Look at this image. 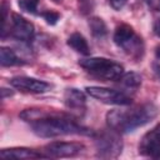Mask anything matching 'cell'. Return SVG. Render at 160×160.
<instances>
[{"mask_svg":"<svg viewBox=\"0 0 160 160\" xmlns=\"http://www.w3.org/2000/svg\"><path fill=\"white\" fill-rule=\"evenodd\" d=\"M20 118L29 122L32 131L40 138H56L64 135H91L92 132L75 121L72 115L41 109H26Z\"/></svg>","mask_w":160,"mask_h":160,"instance_id":"6da1fadb","label":"cell"},{"mask_svg":"<svg viewBox=\"0 0 160 160\" xmlns=\"http://www.w3.org/2000/svg\"><path fill=\"white\" fill-rule=\"evenodd\" d=\"M158 112L159 110L152 102H145L125 110L114 109L106 114V124L116 132H131L152 121L158 116Z\"/></svg>","mask_w":160,"mask_h":160,"instance_id":"7a4b0ae2","label":"cell"},{"mask_svg":"<svg viewBox=\"0 0 160 160\" xmlns=\"http://www.w3.org/2000/svg\"><path fill=\"white\" fill-rule=\"evenodd\" d=\"M79 65L91 75L108 81H116L124 74V66L121 64L106 58L82 59L79 61Z\"/></svg>","mask_w":160,"mask_h":160,"instance_id":"3957f363","label":"cell"},{"mask_svg":"<svg viewBox=\"0 0 160 160\" xmlns=\"http://www.w3.org/2000/svg\"><path fill=\"white\" fill-rule=\"evenodd\" d=\"M114 42L134 60H140L144 55V41L130 25L122 24L116 28Z\"/></svg>","mask_w":160,"mask_h":160,"instance_id":"277c9868","label":"cell"},{"mask_svg":"<svg viewBox=\"0 0 160 160\" xmlns=\"http://www.w3.org/2000/svg\"><path fill=\"white\" fill-rule=\"evenodd\" d=\"M96 155L101 159L118 158L122 150V141L116 131H100L95 136Z\"/></svg>","mask_w":160,"mask_h":160,"instance_id":"5b68a950","label":"cell"},{"mask_svg":"<svg viewBox=\"0 0 160 160\" xmlns=\"http://www.w3.org/2000/svg\"><path fill=\"white\" fill-rule=\"evenodd\" d=\"M88 95L109 105H130L132 99L124 91H119L110 88L102 86H86L85 88Z\"/></svg>","mask_w":160,"mask_h":160,"instance_id":"8992f818","label":"cell"},{"mask_svg":"<svg viewBox=\"0 0 160 160\" xmlns=\"http://www.w3.org/2000/svg\"><path fill=\"white\" fill-rule=\"evenodd\" d=\"M34 32H35V29H34L32 22H30L29 20H26L25 18L18 15V14L11 15L10 24H9V30H8L9 36H11V38H14L15 40H19V41L28 42L32 39ZM5 36H6V34H5Z\"/></svg>","mask_w":160,"mask_h":160,"instance_id":"52a82bcc","label":"cell"},{"mask_svg":"<svg viewBox=\"0 0 160 160\" xmlns=\"http://www.w3.org/2000/svg\"><path fill=\"white\" fill-rule=\"evenodd\" d=\"M85 146L76 141H54L45 146L49 158H72L80 154Z\"/></svg>","mask_w":160,"mask_h":160,"instance_id":"ba28073f","label":"cell"},{"mask_svg":"<svg viewBox=\"0 0 160 160\" xmlns=\"http://www.w3.org/2000/svg\"><path fill=\"white\" fill-rule=\"evenodd\" d=\"M64 104L74 118H81L86 110L85 94L75 88L66 89L64 92Z\"/></svg>","mask_w":160,"mask_h":160,"instance_id":"9c48e42d","label":"cell"},{"mask_svg":"<svg viewBox=\"0 0 160 160\" xmlns=\"http://www.w3.org/2000/svg\"><path fill=\"white\" fill-rule=\"evenodd\" d=\"M10 85L22 92L30 94H44L51 89L49 82L29 76H15L10 80Z\"/></svg>","mask_w":160,"mask_h":160,"instance_id":"30bf717a","label":"cell"},{"mask_svg":"<svg viewBox=\"0 0 160 160\" xmlns=\"http://www.w3.org/2000/svg\"><path fill=\"white\" fill-rule=\"evenodd\" d=\"M139 152L144 156L156 159L160 152V124L148 131L139 144Z\"/></svg>","mask_w":160,"mask_h":160,"instance_id":"8fae6325","label":"cell"},{"mask_svg":"<svg viewBox=\"0 0 160 160\" xmlns=\"http://www.w3.org/2000/svg\"><path fill=\"white\" fill-rule=\"evenodd\" d=\"M1 158L5 159H39V158H49L46 154L38 152L36 150L25 149V148H14V149H5L0 152Z\"/></svg>","mask_w":160,"mask_h":160,"instance_id":"7c38bea8","label":"cell"},{"mask_svg":"<svg viewBox=\"0 0 160 160\" xmlns=\"http://www.w3.org/2000/svg\"><path fill=\"white\" fill-rule=\"evenodd\" d=\"M68 45L72 50H75L76 52L81 54V55H89L90 54V48H89V44H88L86 39L79 32H74L69 36Z\"/></svg>","mask_w":160,"mask_h":160,"instance_id":"4fadbf2b","label":"cell"},{"mask_svg":"<svg viewBox=\"0 0 160 160\" xmlns=\"http://www.w3.org/2000/svg\"><path fill=\"white\" fill-rule=\"evenodd\" d=\"M0 64L1 66H15V65H22L25 61L20 59L12 49L2 46L0 49Z\"/></svg>","mask_w":160,"mask_h":160,"instance_id":"5bb4252c","label":"cell"},{"mask_svg":"<svg viewBox=\"0 0 160 160\" xmlns=\"http://www.w3.org/2000/svg\"><path fill=\"white\" fill-rule=\"evenodd\" d=\"M89 28L91 30L92 36L96 39L101 40L108 35V28H106L105 22L102 21V19H100V18H96V16L91 18L89 20Z\"/></svg>","mask_w":160,"mask_h":160,"instance_id":"9a60e30c","label":"cell"},{"mask_svg":"<svg viewBox=\"0 0 160 160\" xmlns=\"http://www.w3.org/2000/svg\"><path fill=\"white\" fill-rule=\"evenodd\" d=\"M119 81L124 88L135 91L141 85V76L136 72H126V74H122Z\"/></svg>","mask_w":160,"mask_h":160,"instance_id":"2e32d148","label":"cell"},{"mask_svg":"<svg viewBox=\"0 0 160 160\" xmlns=\"http://www.w3.org/2000/svg\"><path fill=\"white\" fill-rule=\"evenodd\" d=\"M39 1L40 0H19L18 5L19 8L30 14H38V8H39Z\"/></svg>","mask_w":160,"mask_h":160,"instance_id":"e0dca14e","label":"cell"},{"mask_svg":"<svg viewBox=\"0 0 160 160\" xmlns=\"http://www.w3.org/2000/svg\"><path fill=\"white\" fill-rule=\"evenodd\" d=\"M40 15H41V16L44 18V20H45L48 24H50V25H55V24L58 22V20L60 19V15H59L56 11H52V10H46V11L41 12Z\"/></svg>","mask_w":160,"mask_h":160,"instance_id":"ac0fdd59","label":"cell"},{"mask_svg":"<svg viewBox=\"0 0 160 160\" xmlns=\"http://www.w3.org/2000/svg\"><path fill=\"white\" fill-rule=\"evenodd\" d=\"M92 9H94V1L92 0H79V10L81 14L86 15V14L91 12Z\"/></svg>","mask_w":160,"mask_h":160,"instance_id":"d6986e66","label":"cell"},{"mask_svg":"<svg viewBox=\"0 0 160 160\" xmlns=\"http://www.w3.org/2000/svg\"><path fill=\"white\" fill-rule=\"evenodd\" d=\"M129 0H109V2H110V5H111V8L114 9V10H116V11H119V10H121L125 5H126V2H128Z\"/></svg>","mask_w":160,"mask_h":160,"instance_id":"ffe728a7","label":"cell"},{"mask_svg":"<svg viewBox=\"0 0 160 160\" xmlns=\"http://www.w3.org/2000/svg\"><path fill=\"white\" fill-rule=\"evenodd\" d=\"M145 2L151 10L160 12V0H145Z\"/></svg>","mask_w":160,"mask_h":160,"instance_id":"44dd1931","label":"cell"},{"mask_svg":"<svg viewBox=\"0 0 160 160\" xmlns=\"http://www.w3.org/2000/svg\"><path fill=\"white\" fill-rule=\"evenodd\" d=\"M152 69H154V72H155L156 78L160 79V65L156 64V62H154V64H152Z\"/></svg>","mask_w":160,"mask_h":160,"instance_id":"7402d4cb","label":"cell"},{"mask_svg":"<svg viewBox=\"0 0 160 160\" xmlns=\"http://www.w3.org/2000/svg\"><path fill=\"white\" fill-rule=\"evenodd\" d=\"M12 94H14L12 91H8V89H5V88L1 89V98H2V99H5L6 96H11Z\"/></svg>","mask_w":160,"mask_h":160,"instance_id":"603a6c76","label":"cell"},{"mask_svg":"<svg viewBox=\"0 0 160 160\" xmlns=\"http://www.w3.org/2000/svg\"><path fill=\"white\" fill-rule=\"evenodd\" d=\"M154 31H155V34H156L158 36H160V19L155 22V25H154Z\"/></svg>","mask_w":160,"mask_h":160,"instance_id":"cb8c5ba5","label":"cell"},{"mask_svg":"<svg viewBox=\"0 0 160 160\" xmlns=\"http://www.w3.org/2000/svg\"><path fill=\"white\" fill-rule=\"evenodd\" d=\"M155 54H156V56L160 59V46H158V48H156V50H155Z\"/></svg>","mask_w":160,"mask_h":160,"instance_id":"d4e9b609","label":"cell"},{"mask_svg":"<svg viewBox=\"0 0 160 160\" xmlns=\"http://www.w3.org/2000/svg\"><path fill=\"white\" fill-rule=\"evenodd\" d=\"M51 1H54L55 4H61L62 2V0H51Z\"/></svg>","mask_w":160,"mask_h":160,"instance_id":"484cf974","label":"cell"},{"mask_svg":"<svg viewBox=\"0 0 160 160\" xmlns=\"http://www.w3.org/2000/svg\"><path fill=\"white\" fill-rule=\"evenodd\" d=\"M156 159H160V152H159V155L156 156Z\"/></svg>","mask_w":160,"mask_h":160,"instance_id":"4316f807","label":"cell"}]
</instances>
